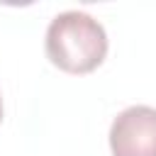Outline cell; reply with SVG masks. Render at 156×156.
<instances>
[{
  "mask_svg": "<svg viewBox=\"0 0 156 156\" xmlns=\"http://www.w3.org/2000/svg\"><path fill=\"white\" fill-rule=\"evenodd\" d=\"M107 54L105 27L80 10L58 12L46 29V56L68 73H88Z\"/></svg>",
  "mask_w": 156,
  "mask_h": 156,
  "instance_id": "1",
  "label": "cell"
},
{
  "mask_svg": "<svg viewBox=\"0 0 156 156\" xmlns=\"http://www.w3.org/2000/svg\"><path fill=\"white\" fill-rule=\"evenodd\" d=\"M110 149L115 156H156V107L122 110L110 127Z\"/></svg>",
  "mask_w": 156,
  "mask_h": 156,
  "instance_id": "2",
  "label": "cell"
},
{
  "mask_svg": "<svg viewBox=\"0 0 156 156\" xmlns=\"http://www.w3.org/2000/svg\"><path fill=\"white\" fill-rule=\"evenodd\" d=\"M0 119H2V98H0Z\"/></svg>",
  "mask_w": 156,
  "mask_h": 156,
  "instance_id": "3",
  "label": "cell"
}]
</instances>
